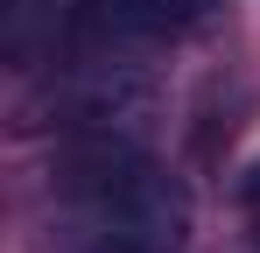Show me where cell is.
Wrapping results in <instances>:
<instances>
[{
  "label": "cell",
  "instance_id": "6da1fadb",
  "mask_svg": "<svg viewBox=\"0 0 260 253\" xmlns=\"http://www.w3.org/2000/svg\"><path fill=\"white\" fill-rule=\"evenodd\" d=\"M49 190L99 232L176 253L190 239V197L169 169L127 134H71L49 162Z\"/></svg>",
  "mask_w": 260,
  "mask_h": 253
},
{
  "label": "cell",
  "instance_id": "7a4b0ae2",
  "mask_svg": "<svg viewBox=\"0 0 260 253\" xmlns=\"http://www.w3.org/2000/svg\"><path fill=\"white\" fill-rule=\"evenodd\" d=\"M155 106H162L155 84L134 64H78V78L63 91H49V120L63 134H127V141H141Z\"/></svg>",
  "mask_w": 260,
  "mask_h": 253
},
{
  "label": "cell",
  "instance_id": "8992f818",
  "mask_svg": "<svg viewBox=\"0 0 260 253\" xmlns=\"http://www.w3.org/2000/svg\"><path fill=\"white\" fill-rule=\"evenodd\" d=\"M239 197H246V204H260V162H246V176H239Z\"/></svg>",
  "mask_w": 260,
  "mask_h": 253
},
{
  "label": "cell",
  "instance_id": "3957f363",
  "mask_svg": "<svg viewBox=\"0 0 260 253\" xmlns=\"http://www.w3.org/2000/svg\"><path fill=\"white\" fill-rule=\"evenodd\" d=\"M162 36H169V21L155 0H78L63 14V56L71 64H127Z\"/></svg>",
  "mask_w": 260,
  "mask_h": 253
},
{
  "label": "cell",
  "instance_id": "5b68a950",
  "mask_svg": "<svg viewBox=\"0 0 260 253\" xmlns=\"http://www.w3.org/2000/svg\"><path fill=\"white\" fill-rule=\"evenodd\" d=\"M155 7H162V21H169V36H176V28H197V21L211 14V0H155Z\"/></svg>",
  "mask_w": 260,
  "mask_h": 253
},
{
  "label": "cell",
  "instance_id": "277c9868",
  "mask_svg": "<svg viewBox=\"0 0 260 253\" xmlns=\"http://www.w3.org/2000/svg\"><path fill=\"white\" fill-rule=\"evenodd\" d=\"M71 253H155V246H141V239H120V232H99V225H85V239Z\"/></svg>",
  "mask_w": 260,
  "mask_h": 253
}]
</instances>
